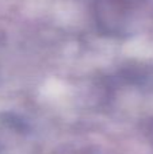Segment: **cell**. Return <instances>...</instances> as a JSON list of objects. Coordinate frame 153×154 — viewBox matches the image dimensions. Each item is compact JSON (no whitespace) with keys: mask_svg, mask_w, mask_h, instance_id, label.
<instances>
[{"mask_svg":"<svg viewBox=\"0 0 153 154\" xmlns=\"http://www.w3.org/2000/svg\"><path fill=\"white\" fill-rule=\"evenodd\" d=\"M16 128L10 120L0 119V154H12Z\"/></svg>","mask_w":153,"mask_h":154,"instance_id":"1","label":"cell"}]
</instances>
